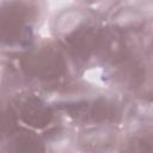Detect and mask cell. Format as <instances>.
<instances>
[{
    "label": "cell",
    "mask_w": 153,
    "mask_h": 153,
    "mask_svg": "<svg viewBox=\"0 0 153 153\" xmlns=\"http://www.w3.org/2000/svg\"><path fill=\"white\" fill-rule=\"evenodd\" d=\"M82 20V13L76 10H69L63 12L56 20L55 30L59 33H69Z\"/></svg>",
    "instance_id": "cell-1"
},
{
    "label": "cell",
    "mask_w": 153,
    "mask_h": 153,
    "mask_svg": "<svg viewBox=\"0 0 153 153\" xmlns=\"http://www.w3.org/2000/svg\"><path fill=\"white\" fill-rule=\"evenodd\" d=\"M73 1L74 0H45L47 6H48L49 11H51V12L62 11L63 8H66L67 6L73 4Z\"/></svg>",
    "instance_id": "cell-2"
}]
</instances>
